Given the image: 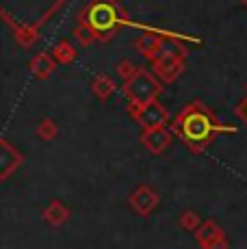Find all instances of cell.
Listing matches in <instances>:
<instances>
[{
  "mask_svg": "<svg viewBox=\"0 0 247 249\" xmlns=\"http://www.w3.org/2000/svg\"><path fill=\"white\" fill-rule=\"evenodd\" d=\"M217 130H221V128L215 126V124H212L204 113H189L187 117H184V122H182V132H184V137H187L189 141L202 143Z\"/></svg>",
  "mask_w": 247,
  "mask_h": 249,
  "instance_id": "1",
  "label": "cell"
},
{
  "mask_svg": "<svg viewBox=\"0 0 247 249\" xmlns=\"http://www.w3.org/2000/svg\"><path fill=\"white\" fill-rule=\"evenodd\" d=\"M91 22H93V26H98V28H108L113 24V13L108 11V9L102 11V7H98L96 11L91 13Z\"/></svg>",
  "mask_w": 247,
  "mask_h": 249,
  "instance_id": "2",
  "label": "cell"
},
{
  "mask_svg": "<svg viewBox=\"0 0 247 249\" xmlns=\"http://www.w3.org/2000/svg\"><path fill=\"white\" fill-rule=\"evenodd\" d=\"M245 117H247V108H245Z\"/></svg>",
  "mask_w": 247,
  "mask_h": 249,
  "instance_id": "3",
  "label": "cell"
}]
</instances>
